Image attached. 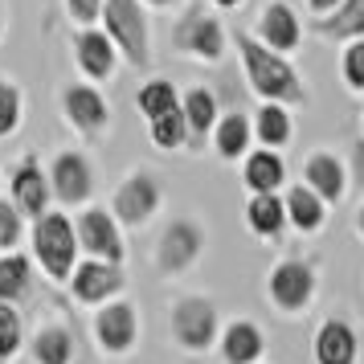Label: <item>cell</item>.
Here are the masks:
<instances>
[{
    "mask_svg": "<svg viewBox=\"0 0 364 364\" xmlns=\"http://www.w3.org/2000/svg\"><path fill=\"white\" fill-rule=\"evenodd\" d=\"M230 46L237 50L242 78H246L250 95L258 102H282V107H307L311 102V86L291 58L266 50L254 33H237V37L230 33Z\"/></svg>",
    "mask_w": 364,
    "mask_h": 364,
    "instance_id": "cell-1",
    "label": "cell"
},
{
    "mask_svg": "<svg viewBox=\"0 0 364 364\" xmlns=\"http://www.w3.org/2000/svg\"><path fill=\"white\" fill-rule=\"evenodd\" d=\"M25 237H29V258H33L37 270L50 282L66 287L74 262L82 258V254H78V237H74V217L53 205V209H46L41 217L29 221Z\"/></svg>",
    "mask_w": 364,
    "mask_h": 364,
    "instance_id": "cell-2",
    "label": "cell"
},
{
    "mask_svg": "<svg viewBox=\"0 0 364 364\" xmlns=\"http://www.w3.org/2000/svg\"><path fill=\"white\" fill-rule=\"evenodd\" d=\"M172 46H176V53L193 58V62L217 66V62L230 53V29H225V21L217 17L213 4H205V0L188 4V0H184L181 17L172 25Z\"/></svg>",
    "mask_w": 364,
    "mask_h": 364,
    "instance_id": "cell-3",
    "label": "cell"
},
{
    "mask_svg": "<svg viewBox=\"0 0 364 364\" xmlns=\"http://www.w3.org/2000/svg\"><path fill=\"white\" fill-rule=\"evenodd\" d=\"M99 29L111 37L119 58L135 70L151 66V17L139 0H102Z\"/></svg>",
    "mask_w": 364,
    "mask_h": 364,
    "instance_id": "cell-4",
    "label": "cell"
},
{
    "mask_svg": "<svg viewBox=\"0 0 364 364\" xmlns=\"http://www.w3.org/2000/svg\"><path fill=\"white\" fill-rule=\"evenodd\" d=\"M217 331H221V311H217L213 295L188 291V295L172 299V307H168V336H172V344L181 352H188V356L213 352Z\"/></svg>",
    "mask_w": 364,
    "mask_h": 364,
    "instance_id": "cell-5",
    "label": "cell"
},
{
    "mask_svg": "<svg viewBox=\"0 0 364 364\" xmlns=\"http://www.w3.org/2000/svg\"><path fill=\"white\" fill-rule=\"evenodd\" d=\"M209 250V230H205V221H197V217H172V221H164V230H160V237H156V246H151V262H156V274L160 279H181V274H188L193 266L200 262V254Z\"/></svg>",
    "mask_w": 364,
    "mask_h": 364,
    "instance_id": "cell-6",
    "label": "cell"
},
{
    "mask_svg": "<svg viewBox=\"0 0 364 364\" xmlns=\"http://www.w3.org/2000/svg\"><path fill=\"white\" fill-rule=\"evenodd\" d=\"M58 107H62V119H66L74 132L82 135L86 144H99L111 135L115 127V111H111V99L102 95V86L95 82H66L62 95H58Z\"/></svg>",
    "mask_w": 364,
    "mask_h": 364,
    "instance_id": "cell-7",
    "label": "cell"
},
{
    "mask_svg": "<svg viewBox=\"0 0 364 364\" xmlns=\"http://www.w3.org/2000/svg\"><path fill=\"white\" fill-rule=\"evenodd\" d=\"M315 295H319V270L303 258H282L270 266L266 274V299L274 303L279 315H303L311 311Z\"/></svg>",
    "mask_w": 364,
    "mask_h": 364,
    "instance_id": "cell-8",
    "label": "cell"
},
{
    "mask_svg": "<svg viewBox=\"0 0 364 364\" xmlns=\"http://www.w3.org/2000/svg\"><path fill=\"white\" fill-rule=\"evenodd\" d=\"M160 200H164L160 176L148 172V168H132V172L115 184L107 209H111V217H115L123 230H139V225H148L151 217L160 213Z\"/></svg>",
    "mask_w": 364,
    "mask_h": 364,
    "instance_id": "cell-9",
    "label": "cell"
},
{
    "mask_svg": "<svg viewBox=\"0 0 364 364\" xmlns=\"http://www.w3.org/2000/svg\"><path fill=\"white\" fill-rule=\"evenodd\" d=\"M46 176H50V197L58 209H82L95 197V164L82 148H62L53 151V160L46 164Z\"/></svg>",
    "mask_w": 364,
    "mask_h": 364,
    "instance_id": "cell-10",
    "label": "cell"
},
{
    "mask_svg": "<svg viewBox=\"0 0 364 364\" xmlns=\"http://www.w3.org/2000/svg\"><path fill=\"white\" fill-rule=\"evenodd\" d=\"M74 237H78V254L99 258V262H127V237L107 205H82L74 213Z\"/></svg>",
    "mask_w": 364,
    "mask_h": 364,
    "instance_id": "cell-11",
    "label": "cell"
},
{
    "mask_svg": "<svg viewBox=\"0 0 364 364\" xmlns=\"http://www.w3.org/2000/svg\"><path fill=\"white\" fill-rule=\"evenodd\" d=\"M90 336H95V348L107 352V356H132L139 348V336H144V323H139V311H135L127 299H111L95 307L90 315Z\"/></svg>",
    "mask_w": 364,
    "mask_h": 364,
    "instance_id": "cell-12",
    "label": "cell"
},
{
    "mask_svg": "<svg viewBox=\"0 0 364 364\" xmlns=\"http://www.w3.org/2000/svg\"><path fill=\"white\" fill-rule=\"evenodd\" d=\"M70 299L78 303V307H102V303H111L127 291V274H123V266L115 262H99V258H78L74 270H70Z\"/></svg>",
    "mask_w": 364,
    "mask_h": 364,
    "instance_id": "cell-13",
    "label": "cell"
},
{
    "mask_svg": "<svg viewBox=\"0 0 364 364\" xmlns=\"http://www.w3.org/2000/svg\"><path fill=\"white\" fill-rule=\"evenodd\" d=\"M9 200L21 209L25 221L41 217L46 209H53V197H50V176H46V164L37 151H25L13 172H9Z\"/></svg>",
    "mask_w": 364,
    "mask_h": 364,
    "instance_id": "cell-14",
    "label": "cell"
},
{
    "mask_svg": "<svg viewBox=\"0 0 364 364\" xmlns=\"http://www.w3.org/2000/svg\"><path fill=\"white\" fill-rule=\"evenodd\" d=\"M119 62L123 58H119V50L111 46V37L102 33L99 25L74 33V66H78V74H82L86 82H95V86L115 82Z\"/></svg>",
    "mask_w": 364,
    "mask_h": 364,
    "instance_id": "cell-15",
    "label": "cell"
},
{
    "mask_svg": "<svg viewBox=\"0 0 364 364\" xmlns=\"http://www.w3.org/2000/svg\"><path fill=\"white\" fill-rule=\"evenodd\" d=\"M254 37L262 41L266 50L291 58L303 46V21H299V13L287 0H270L262 13H258V21H254Z\"/></svg>",
    "mask_w": 364,
    "mask_h": 364,
    "instance_id": "cell-16",
    "label": "cell"
},
{
    "mask_svg": "<svg viewBox=\"0 0 364 364\" xmlns=\"http://www.w3.org/2000/svg\"><path fill=\"white\" fill-rule=\"evenodd\" d=\"M213 348H217V356H221V364H258L266 356V331L258 319L237 315L230 323H221Z\"/></svg>",
    "mask_w": 364,
    "mask_h": 364,
    "instance_id": "cell-17",
    "label": "cell"
},
{
    "mask_svg": "<svg viewBox=\"0 0 364 364\" xmlns=\"http://www.w3.org/2000/svg\"><path fill=\"white\" fill-rule=\"evenodd\" d=\"M303 184L311 188L323 205H340L348 197V168L328 148H315L303 156Z\"/></svg>",
    "mask_w": 364,
    "mask_h": 364,
    "instance_id": "cell-18",
    "label": "cell"
},
{
    "mask_svg": "<svg viewBox=\"0 0 364 364\" xmlns=\"http://www.w3.org/2000/svg\"><path fill=\"white\" fill-rule=\"evenodd\" d=\"M311 360L315 364H360V336L356 328L340 319V315H328L311 336Z\"/></svg>",
    "mask_w": 364,
    "mask_h": 364,
    "instance_id": "cell-19",
    "label": "cell"
},
{
    "mask_svg": "<svg viewBox=\"0 0 364 364\" xmlns=\"http://www.w3.org/2000/svg\"><path fill=\"white\" fill-rule=\"evenodd\" d=\"M217 115H221V102H217V95L205 82H193L188 90H181V119H184V132H188L184 151H200L209 144Z\"/></svg>",
    "mask_w": 364,
    "mask_h": 364,
    "instance_id": "cell-20",
    "label": "cell"
},
{
    "mask_svg": "<svg viewBox=\"0 0 364 364\" xmlns=\"http://www.w3.org/2000/svg\"><path fill=\"white\" fill-rule=\"evenodd\" d=\"M282 209H287V230L303 233V237H311V233L323 230L328 225V213H331V205H323L303 181L282 188Z\"/></svg>",
    "mask_w": 364,
    "mask_h": 364,
    "instance_id": "cell-21",
    "label": "cell"
},
{
    "mask_svg": "<svg viewBox=\"0 0 364 364\" xmlns=\"http://www.w3.org/2000/svg\"><path fill=\"white\" fill-rule=\"evenodd\" d=\"M242 184L250 193H282L287 188V160L274 148H254L242 156Z\"/></svg>",
    "mask_w": 364,
    "mask_h": 364,
    "instance_id": "cell-22",
    "label": "cell"
},
{
    "mask_svg": "<svg viewBox=\"0 0 364 364\" xmlns=\"http://www.w3.org/2000/svg\"><path fill=\"white\" fill-rule=\"evenodd\" d=\"M209 144H213L217 160H230V164H237L242 156H246L250 148H254V132H250V115L246 111H221L213 123V132H209Z\"/></svg>",
    "mask_w": 364,
    "mask_h": 364,
    "instance_id": "cell-23",
    "label": "cell"
},
{
    "mask_svg": "<svg viewBox=\"0 0 364 364\" xmlns=\"http://www.w3.org/2000/svg\"><path fill=\"white\" fill-rule=\"evenodd\" d=\"M246 230L258 242H279L287 233V209H282V193H250L246 197Z\"/></svg>",
    "mask_w": 364,
    "mask_h": 364,
    "instance_id": "cell-24",
    "label": "cell"
},
{
    "mask_svg": "<svg viewBox=\"0 0 364 364\" xmlns=\"http://www.w3.org/2000/svg\"><path fill=\"white\" fill-rule=\"evenodd\" d=\"M250 132H254V144H258V148L282 151L291 144V135H295L291 107H282V102H258L254 115H250Z\"/></svg>",
    "mask_w": 364,
    "mask_h": 364,
    "instance_id": "cell-25",
    "label": "cell"
},
{
    "mask_svg": "<svg viewBox=\"0 0 364 364\" xmlns=\"http://www.w3.org/2000/svg\"><path fill=\"white\" fill-rule=\"evenodd\" d=\"M311 33L323 41H340V46L364 37V0H340L328 17L311 21Z\"/></svg>",
    "mask_w": 364,
    "mask_h": 364,
    "instance_id": "cell-26",
    "label": "cell"
},
{
    "mask_svg": "<svg viewBox=\"0 0 364 364\" xmlns=\"http://www.w3.org/2000/svg\"><path fill=\"white\" fill-rule=\"evenodd\" d=\"M29 360L33 364H70L74 360V331L62 319H50L29 336Z\"/></svg>",
    "mask_w": 364,
    "mask_h": 364,
    "instance_id": "cell-27",
    "label": "cell"
},
{
    "mask_svg": "<svg viewBox=\"0 0 364 364\" xmlns=\"http://www.w3.org/2000/svg\"><path fill=\"white\" fill-rule=\"evenodd\" d=\"M33 258L25 250H0V303H21L33 291Z\"/></svg>",
    "mask_w": 364,
    "mask_h": 364,
    "instance_id": "cell-28",
    "label": "cell"
},
{
    "mask_svg": "<svg viewBox=\"0 0 364 364\" xmlns=\"http://www.w3.org/2000/svg\"><path fill=\"white\" fill-rule=\"evenodd\" d=\"M176 107H181V86L172 78H148L135 90V111L144 119H160L168 111H176Z\"/></svg>",
    "mask_w": 364,
    "mask_h": 364,
    "instance_id": "cell-29",
    "label": "cell"
},
{
    "mask_svg": "<svg viewBox=\"0 0 364 364\" xmlns=\"http://www.w3.org/2000/svg\"><path fill=\"white\" fill-rule=\"evenodd\" d=\"M25 352V315L17 303H0V364L17 360Z\"/></svg>",
    "mask_w": 364,
    "mask_h": 364,
    "instance_id": "cell-30",
    "label": "cell"
},
{
    "mask_svg": "<svg viewBox=\"0 0 364 364\" xmlns=\"http://www.w3.org/2000/svg\"><path fill=\"white\" fill-rule=\"evenodd\" d=\"M148 139L156 151H184L188 144V132H184V119H181V107L168 111L160 119H148Z\"/></svg>",
    "mask_w": 364,
    "mask_h": 364,
    "instance_id": "cell-31",
    "label": "cell"
},
{
    "mask_svg": "<svg viewBox=\"0 0 364 364\" xmlns=\"http://www.w3.org/2000/svg\"><path fill=\"white\" fill-rule=\"evenodd\" d=\"M21 119H25V95L13 78H0V139L21 132Z\"/></svg>",
    "mask_w": 364,
    "mask_h": 364,
    "instance_id": "cell-32",
    "label": "cell"
},
{
    "mask_svg": "<svg viewBox=\"0 0 364 364\" xmlns=\"http://www.w3.org/2000/svg\"><path fill=\"white\" fill-rule=\"evenodd\" d=\"M340 78L352 95H364V37L356 41H344L340 50Z\"/></svg>",
    "mask_w": 364,
    "mask_h": 364,
    "instance_id": "cell-33",
    "label": "cell"
},
{
    "mask_svg": "<svg viewBox=\"0 0 364 364\" xmlns=\"http://www.w3.org/2000/svg\"><path fill=\"white\" fill-rule=\"evenodd\" d=\"M25 230H29V221L21 217V209L9 197H0V250H21Z\"/></svg>",
    "mask_w": 364,
    "mask_h": 364,
    "instance_id": "cell-34",
    "label": "cell"
},
{
    "mask_svg": "<svg viewBox=\"0 0 364 364\" xmlns=\"http://www.w3.org/2000/svg\"><path fill=\"white\" fill-rule=\"evenodd\" d=\"M344 168H348V193L364 197V135L352 139V148L344 156Z\"/></svg>",
    "mask_w": 364,
    "mask_h": 364,
    "instance_id": "cell-35",
    "label": "cell"
},
{
    "mask_svg": "<svg viewBox=\"0 0 364 364\" xmlns=\"http://www.w3.org/2000/svg\"><path fill=\"white\" fill-rule=\"evenodd\" d=\"M62 4H66L70 25H78V29H90V25H99L102 0H62Z\"/></svg>",
    "mask_w": 364,
    "mask_h": 364,
    "instance_id": "cell-36",
    "label": "cell"
},
{
    "mask_svg": "<svg viewBox=\"0 0 364 364\" xmlns=\"http://www.w3.org/2000/svg\"><path fill=\"white\" fill-rule=\"evenodd\" d=\"M336 4H340V0H307V13H311V21L315 17H328Z\"/></svg>",
    "mask_w": 364,
    "mask_h": 364,
    "instance_id": "cell-37",
    "label": "cell"
},
{
    "mask_svg": "<svg viewBox=\"0 0 364 364\" xmlns=\"http://www.w3.org/2000/svg\"><path fill=\"white\" fill-rule=\"evenodd\" d=\"M148 13H168V9H181L184 0H139Z\"/></svg>",
    "mask_w": 364,
    "mask_h": 364,
    "instance_id": "cell-38",
    "label": "cell"
},
{
    "mask_svg": "<svg viewBox=\"0 0 364 364\" xmlns=\"http://www.w3.org/2000/svg\"><path fill=\"white\" fill-rule=\"evenodd\" d=\"M209 4H213L217 13H225V9H242L246 0H209Z\"/></svg>",
    "mask_w": 364,
    "mask_h": 364,
    "instance_id": "cell-39",
    "label": "cell"
},
{
    "mask_svg": "<svg viewBox=\"0 0 364 364\" xmlns=\"http://www.w3.org/2000/svg\"><path fill=\"white\" fill-rule=\"evenodd\" d=\"M356 233H360V242H364V205L356 209Z\"/></svg>",
    "mask_w": 364,
    "mask_h": 364,
    "instance_id": "cell-40",
    "label": "cell"
},
{
    "mask_svg": "<svg viewBox=\"0 0 364 364\" xmlns=\"http://www.w3.org/2000/svg\"><path fill=\"white\" fill-rule=\"evenodd\" d=\"M0 33H4V4H0Z\"/></svg>",
    "mask_w": 364,
    "mask_h": 364,
    "instance_id": "cell-41",
    "label": "cell"
},
{
    "mask_svg": "<svg viewBox=\"0 0 364 364\" xmlns=\"http://www.w3.org/2000/svg\"><path fill=\"white\" fill-rule=\"evenodd\" d=\"M70 364H86V360H78V356H74V360H70Z\"/></svg>",
    "mask_w": 364,
    "mask_h": 364,
    "instance_id": "cell-42",
    "label": "cell"
},
{
    "mask_svg": "<svg viewBox=\"0 0 364 364\" xmlns=\"http://www.w3.org/2000/svg\"><path fill=\"white\" fill-rule=\"evenodd\" d=\"M0 188H4V172H0Z\"/></svg>",
    "mask_w": 364,
    "mask_h": 364,
    "instance_id": "cell-43",
    "label": "cell"
},
{
    "mask_svg": "<svg viewBox=\"0 0 364 364\" xmlns=\"http://www.w3.org/2000/svg\"><path fill=\"white\" fill-rule=\"evenodd\" d=\"M258 364H262V360H258Z\"/></svg>",
    "mask_w": 364,
    "mask_h": 364,
    "instance_id": "cell-44",
    "label": "cell"
}]
</instances>
